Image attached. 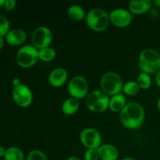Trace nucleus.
Segmentation results:
<instances>
[{
	"mask_svg": "<svg viewBox=\"0 0 160 160\" xmlns=\"http://www.w3.org/2000/svg\"><path fill=\"white\" fill-rule=\"evenodd\" d=\"M120 122L124 128L136 130L141 128L145 120V109L138 102L127 103L123 110L120 112Z\"/></svg>",
	"mask_w": 160,
	"mask_h": 160,
	"instance_id": "nucleus-1",
	"label": "nucleus"
},
{
	"mask_svg": "<svg viewBox=\"0 0 160 160\" xmlns=\"http://www.w3.org/2000/svg\"><path fill=\"white\" fill-rule=\"evenodd\" d=\"M138 66L141 72L157 73L160 70V53L153 48H145L139 55Z\"/></svg>",
	"mask_w": 160,
	"mask_h": 160,
	"instance_id": "nucleus-2",
	"label": "nucleus"
},
{
	"mask_svg": "<svg viewBox=\"0 0 160 160\" xmlns=\"http://www.w3.org/2000/svg\"><path fill=\"white\" fill-rule=\"evenodd\" d=\"M88 27L95 31H103L108 28L109 23V14L99 8H95L89 11L85 17Z\"/></svg>",
	"mask_w": 160,
	"mask_h": 160,
	"instance_id": "nucleus-3",
	"label": "nucleus"
},
{
	"mask_svg": "<svg viewBox=\"0 0 160 160\" xmlns=\"http://www.w3.org/2000/svg\"><path fill=\"white\" fill-rule=\"evenodd\" d=\"M100 86L105 93L112 96L120 93L123 90V83L118 73L115 72H107L101 78Z\"/></svg>",
	"mask_w": 160,
	"mask_h": 160,
	"instance_id": "nucleus-4",
	"label": "nucleus"
},
{
	"mask_svg": "<svg viewBox=\"0 0 160 160\" xmlns=\"http://www.w3.org/2000/svg\"><path fill=\"white\" fill-rule=\"evenodd\" d=\"M39 60L38 49L33 45H25L17 51L16 61L20 67L30 68Z\"/></svg>",
	"mask_w": 160,
	"mask_h": 160,
	"instance_id": "nucleus-5",
	"label": "nucleus"
},
{
	"mask_svg": "<svg viewBox=\"0 0 160 160\" xmlns=\"http://www.w3.org/2000/svg\"><path fill=\"white\" fill-rule=\"evenodd\" d=\"M67 91L72 98L78 100L84 98L88 94V83L84 77L77 75L70 80Z\"/></svg>",
	"mask_w": 160,
	"mask_h": 160,
	"instance_id": "nucleus-6",
	"label": "nucleus"
},
{
	"mask_svg": "<svg viewBox=\"0 0 160 160\" xmlns=\"http://www.w3.org/2000/svg\"><path fill=\"white\" fill-rule=\"evenodd\" d=\"M52 41V34L48 27L39 26L34 30L31 34L32 45L38 49L49 47Z\"/></svg>",
	"mask_w": 160,
	"mask_h": 160,
	"instance_id": "nucleus-7",
	"label": "nucleus"
},
{
	"mask_svg": "<svg viewBox=\"0 0 160 160\" xmlns=\"http://www.w3.org/2000/svg\"><path fill=\"white\" fill-rule=\"evenodd\" d=\"M80 141L87 149H98L102 145V136L95 128H85L80 134Z\"/></svg>",
	"mask_w": 160,
	"mask_h": 160,
	"instance_id": "nucleus-8",
	"label": "nucleus"
},
{
	"mask_svg": "<svg viewBox=\"0 0 160 160\" xmlns=\"http://www.w3.org/2000/svg\"><path fill=\"white\" fill-rule=\"evenodd\" d=\"M12 96L16 104L21 108H28L33 102L32 91L23 84L12 88Z\"/></svg>",
	"mask_w": 160,
	"mask_h": 160,
	"instance_id": "nucleus-9",
	"label": "nucleus"
},
{
	"mask_svg": "<svg viewBox=\"0 0 160 160\" xmlns=\"http://www.w3.org/2000/svg\"><path fill=\"white\" fill-rule=\"evenodd\" d=\"M109 21L115 27L123 28L131 25L133 20V14L123 8L112 9L109 14Z\"/></svg>",
	"mask_w": 160,
	"mask_h": 160,
	"instance_id": "nucleus-10",
	"label": "nucleus"
},
{
	"mask_svg": "<svg viewBox=\"0 0 160 160\" xmlns=\"http://www.w3.org/2000/svg\"><path fill=\"white\" fill-rule=\"evenodd\" d=\"M68 73L64 68L57 67L52 70L48 78V81L51 86L54 88H59L63 85L67 81Z\"/></svg>",
	"mask_w": 160,
	"mask_h": 160,
	"instance_id": "nucleus-11",
	"label": "nucleus"
},
{
	"mask_svg": "<svg viewBox=\"0 0 160 160\" xmlns=\"http://www.w3.org/2000/svg\"><path fill=\"white\" fill-rule=\"evenodd\" d=\"M27 39V34L23 30L20 28L10 29L5 36V41L6 43L12 46H18L24 43Z\"/></svg>",
	"mask_w": 160,
	"mask_h": 160,
	"instance_id": "nucleus-12",
	"label": "nucleus"
},
{
	"mask_svg": "<svg viewBox=\"0 0 160 160\" xmlns=\"http://www.w3.org/2000/svg\"><path fill=\"white\" fill-rule=\"evenodd\" d=\"M152 6L151 0H132L128 4L129 11L132 14L141 15L148 12Z\"/></svg>",
	"mask_w": 160,
	"mask_h": 160,
	"instance_id": "nucleus-13",
	"label": "nucleus"
},
{
	"mask_svg": "<svg viewBox=\"0 0 160 160\" xmlns=\"http://www.w3.org/2000/svg\"><path fill=\"white\" fill-rule=\"evenodd\" d=\"M99 159L102 160H117L119 157V150L114 145L104 144L97 149Z\"/></svg>",
	"mask_w": 160,
	"mask_h": 160,
	"instance_id": "nucleus-14",
	"label": "nucleus"
},
{
	"mask_svg": "<svg viewBox=\"0 0 160 160\" xmlns=\"http://www.w3.org/2000/svg\"><path fill=\"white\" fill-rule=\"evenodd\" d=\"M126 105V97L123 94L112 95L109 98V109L113 112H120Z\"/></svg>",
	"mask_w": 160,
	"mask_h": 160,
	"instance_id": "nucleus-15",
	"label": "nucleus"
},
{
	"mask_svg": "<svg viewBox=\"0 0 160 160\" xmlns=\"http://www.w3.org/2000/svg\"><path fill=\"white\" fill-rule=\"evenodd\" d=\"M79 106V100L70 97V98H67L63 102V103L62 104V106H61V109H62V112L65 115L71 116L73 115L78 110Z\"/></svg>",
	"mask_w": 160,
	"mask_h": 160,
	"instance_id": "nucleus-16",
	"label": "nucleus"
},
{
	"mask_svg": "<svg viewBox=\"0 0 160 160\" xmlns=\"http://www.w3.org/2000/svg\"><path fill=\"white\" fill-rule=\"evenodd\" d=\"M67 14L71 20H75V21H80V20H84L87 15L84 8L79 5L70 6L67 10Z\"/></svg>",
	"mask_w": 160,
	"mask_h": 160,
	"instance_id": "nucleus-17",
	"label": "nucleus"
},
{
	"mask_svg": "<svg viewBox=\"0 0 160 160\" xmlns=\"http://www.w3.org/2000/svg\"><path fill=\"white\" fill-rule=\"evenodd\" d=\"M109 97L106 93L102 95V96L93 105L90 110L93 112H103L109 108Z\"/></svg>",
	"mask_w": 160,
	"mask_h": 160,
	"instance_id": "nucleus-18",
	"label": "nucleus"
},
{
	"mask_svg": "<svg viewBox=\"0 0 160 160\" xmlns=\"http://www.w3.org/2000/svg\"><path fill=\"white\" fill-rule=\"evenodd\" d=\"M5 160H24V154L20 148L9 147L6 148Z\"/></svg>",
	"mask_w": 160,
	"mask_h": 160,
	"instance_id": "nucleus-19",
	"label": "nucleus"
},
{
	"mask_svg": "<svg viewBox=\"0 0 160 160\" xmlns=\"http://www.w3.org/2000/svg\"><path fill=\"white\" fill-rule=\"evenodd\" d=\"M38 56L40 60L44 62H50L56 58V52L54 48H51L50 46L46 47L38 50Z\"/></svg>",
	"mask_w": 160,
	"mask_h": 160,
	"instance_id": "nucleus-20",
	"label": "nucleus"
},
{
	"mask_svg": "<svg viewBox=\"0 0 160 160\" xmlns=\"http://www.w3.org/2000/svg\"><path fill=\"white\" fill-rule=\"evenodd\" d=\"M104 92L102 90H95L91 92L88 94L85 98V105L86 107L90 110L91 108L93 106V105L102 96Z\"/></svg>",
	"mask_w": 160,
	"mask_h": 160,
	"instance_id": "nucleus-21",
	"label": "nucleus"
},
{
	"mask_svg": "<svg viewBox=\"0 0 160 160\" xmlns=\"http://www.w3.org/2000/svg\"><path fill=\"white\" fill-rule=\"evenodd\" d=\"M140 87L138 84L137 81H131L125 83L123 86V92L125 95H129V96H134L138 95L140 91Z\"/></svg>",
	"mask_w": 160,
	"mask_h": 160,
	"instance_id": "nucleus-22",
	"label": "nucleus"
},
{
	"mask_svg": "<svg viewBox=\"0 0 160 160\" xmlns=\"http://www.w3.org/2000/svg\"><path fill=\"white\" fill-rule=\"evenodd\" d=\"M137 83L141 89L146 90L152 85V78L148 73L145 72H141L137 78Z\"/></svg>",
	"mask_w": 160,
	"mask_h": 160,
	"instance_id": "nucleus-23",
	"label": "nucleus"
},
{
	"mask_svg": "<svg viewBox=\"0 0 160 160\" xmlns=\"http://www.w3.org/2000/svg\"><path fill=\"white\" fill-rule=\"evenodd\" d=\"M26 160H48L46 155L42 151L34 149L29 152L26 157Z\"/></svg>",
	"mask_w": 160,
	"mask_h": 160,
	"instance_id": "nucleus-24",
	"label": "nucleus"
},
{
	"mask_svg": "<svg viewBox=\"0 0 160 160\" xmlns=\"http://www.w3.org/2000/svg\"><path fill=\"white\" fill-rule=\"evenodd\" d=\"M10 30L9 22L6 17L0 15V37L4 38Z\"/></svg>",
	"mask_w": 160,
	"mask_h": 160,
	"instance_id": "nucleus-25",
	"label": "nucleus"
},
{
	"mask_svg": "<svg viewBox=\"0 0 160 160\" xmlns=\"http://www.w3.org/2000/svg\"><path fill=\"white\" fill-rule=\"evenodd\" d=\"M84 160H98L99 156L97 149H87L84 155Z\"/></svg>",
	"mask_w": 160,
	"mask_h": 160,
	"instance_id": "nucleus-26",
	"label": "nucleus"
},
{
	"mask_svg": "<svg viewBox=\"0 0 160 160\" xmlns=\"http://www.w3.org/2000/svg\"><path fill=\"white\" fill-rule=\"evenodd\" d=\"M17 2L15 0H6L4 4V8L8 11L12 10L16 7Z\"/></svg>",
	"mask_w": 160,
	"mask_h": 160,
	"instance_id": "nucleus-27",
	"label": "nucleus"
},
{
	"mask_svg": "<svg viewBox=\"0 0 160 160\" xmlns=\"http://www.w3.org/2000/svg\"><path fill=\"white\" fill-rule=\"evenodd\" d=\"M12 86H13V88H14V87H17V86L20 85L22 83H21V81H20V78H13V79H12Z\"/></svg>",
	"mask_w": 160,
	"mask_h": 160,
	"instance_id": "nucleus-28",
	"label": "nucleus"
},
{
	"mask_svg": "<svg viewBox=\"0 0 160 160\" xmlns=\"http://www.w3.org/2000/svg\"><path fill=\"white\" fill-rule=\"evenodd\" d=\"M6 148H5L4 147L2 146H0V158L2 157L4 158L5 154H6Z\"/></svg>",
	"mask_w": 160,
	"mask_h": 160,
	"instance_id": "nucleus-29",
	"label": "nucleus"
},
{
	"mask_svg": "<svg viewBox=\"0 0 160 160\" xmlns=\"http://www.w3.org/2000/svg\"><path fill=\"white\" fill-rule=\"evenodd\" d=\"M156 82L157 85L160 87V70L157 73H156Z\"/></svg>",
	"mask_w": 160,
	"mask_h": 160,
	"instance_id": "nucleus-30",
	"label": "nucleus"
},
{
	"mask_svg": "<svg viewBox=\"0 0 160 160\" xmlns=\"http://www.w3.org/2000/svg\"><path fill=\"white\" fill-rule=\"evenodd\" d=\"M4 43H5V39L4 38L0 37V50L3 48L4 46Z\"/></svg>",
	"mask_w": 160,
	"mask_h": 160,
	"instance_id": "nucleus-31",
	"label": "nucleus"
},
{
	"mask_svg": "<svg viewBox=\"0 0 160 160\" xmlns=\"http://www.w3.org/2000/svg\"><path fill=\"white\" fill-rule=\"evenodd\" d=\"M67 160H81V159H80L79 157H78V156H70V157H69Z\"/></svg>",
	"mask_w": 160,
	"mask_h": 160,
	"instance_id": "nucleus-32",
	"label": "nucleus"
},
{
	"mask_svg": "<svg viewBox=\"0 0 160 160\" xmlns=\"http://www.w3.org/2000/svg\"><path fill=\"white\" fill-rule=\"evenodd\" d=\"M152 4H154L157 7H160V0H155L152 2Z\"/></svg>",
	"mask_w": 160,
	"mask_h": 160,
	"instance_id": "nucleus-33",
	"label": "nucleus"
},
{
	"mask_svg": "<svg viewBox=\"0 0 160 160\" xmlns=\"http://www.w3.org/2000/svg\"><path fill=\"white\" fill-rule=\"evenodd\" d=\"M5 1H6V0H0V8L4 7Z\"/></svg>",
	"mask_w": 160,
	"mask_h": 160,
	"instance_id": "nucleus-34",
	"label": "nucleus"
},
{
	"mask_svg": "<svg viewBox=\"0 0 160 160\" xmlns=\"http://www.w3.org/2000/svg\"><path fill=\"white\" fill-rule=\"evenodd\" d=\"M121 160H136V159L131 157H126V158H123V159H122Z\"/></svg>",
	"mask_w": 160,
	"mask_h": 160,
	"instance_id": "nucleus-35",
	"label": "nucleus"
},
{
	"mask_svg": "<svg viewBox=\"0 0 160 160\" xmlns=\"http://www.w3.org/2000/svg\"><path fill=\"white\" fill-rule=\"evenodd\" d=\"M157 106H158V109H159V110L160 111V97H159V99H158V102H157Z\"/></svg>",
	"mask_w": 160,
	"mask_h": 160,
	"instance_id": "nucleus-36",
	"label": "nucleus"
}]
</instances>
